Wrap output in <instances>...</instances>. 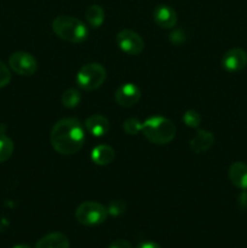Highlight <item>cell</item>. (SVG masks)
Segmentation results:
<instances>
[{
  "label": "cell",
  "instance_id": "obj_1",
  "mask_svg": "<svg viewBox=\"0 0 247 248\" xmlns=\"http://www.w3.org/2000/svg\"><path fill=\"white\" fill-rule=\"evenodd\" d=\"M85 140L84 125L75 118L61 119L51 130V144L62 155H73L79 152Z\"/></svg>",
  "mask_w": 247,
  "mask_h": 248
},
{
  "label": "cell",
  "instance_id": "obj_9",
  "mask_svg": "<svg viewBox=\"0 0 247 248\" xmlns=\"http://www.w3.org/2000/svg\"><path fill=\"white\" fill-rule=\"evenodd\" d=\"M222 64L230 73L240 72L247 65V52L242 48L235 47L227 51L222 58Z\"/></svg>",
  "mask_w": 247,
  "mask_h": 248
},
{
  "label": "cell",
  "instance_id": "obj_7",
  "mask_svg": "<svg viewBox=\"0 0 247 248\" xmlns=\"http://www.w3.org/2000/svg\"><path fill=\"white\" fill-rule=\"evenodd\" d=\"M116 43L123 52L130 56H137L144 50V41L139 34L131 29H124L116 35Z\"/></svg>",
  "mask_w": 247,
  "mask_h": 248
},
{
  "label": "cell",
  "instance_id": "obj_14",
  "mask_svg": "<svg viewBox=\"0 0 247 248\" xmlns=\"http://www.w3.org/2000/svg\"><path fill=\"white\" fill-rule=\"evenodd\" d=\"M68 237L63 232H50L36 242L35 248H69Z\"/></svg>",
  "mask_w": 247,
  "mask_h": 248
},
{
  "label": "cell",
  "instance_id": "obj_3",
  "mask_svg": "<svg viewBox=\"0 0 247 248\" xmlns=\"http://www.w3.org/2000/svg\"><path fill=\"white\" fill-rule=\"evenodd\" d=\"M52 31L62 40L70 44L84 43L89 29L82 21L72 16H58L52 22Z\"/></svg>",
  "mask_w": 247,
  "mask_h": 248
},
{
  "label": "cell",
  "instance_id": "obj_12",
  "mask_svg": "<svg viewBox=\"0 0 247 248\" xmlns=\"http://www.w3.org/2000/svg\"><path fill=\"white\" fill-rule=\"evenodd\" d=\"M228 177L229 181L232 182V186L236 188L246 190L247 189V164L241 161L234 162L232 166L229 167V172H228Z\"/></svg>",
  "mask_w": 247,
  "mask_h": 248
},
{
  "label": "cell",
  "instance_id": "obj_16",
  "mask_svg": "<svg viewBox=\"0 0 247 248\" xmlns=\"http://www.w3.org/2000/svg\"><path fill=\"white\" fill-rule=\"evenodd\" d=\"M85 18H86L87 23L90 26L93 27V28H98L103 24L106 14H104V10L99 5L94 4L87 7L86 12H85Z\"/></svg>",
  "mask_w": 247,
  "mask_h": 248
},
{
  "label": "cell",
  "instance_id": "obj_25",
  "mask_svg": "<svg viewBox=\"0 0 247 248\" xmlns=\"http://www.w3.org/2000/svg\"><path fill=\"white\" fill-rule=\"evenodd\" d=\"M12 248H31L29 245H26V244H18V245H15Z\"/></svg>",
  "mask_w": 247,
  "mask_h": 248
},
{
  "label": "cell",
  "instance_id": "obj_21",
  "mask_svg": "<svg viewBox=\"0 0 247 248\" xmlns=\"http://www.w3.org/2000/svg\"><path fill=\"white\" fill-rule=\"evenodd\" d=\"M142 125L143 123H140L138 119L130 118L124 121L123 128L127 135H137V133L142 131Z\"/></svg>",
  "mask_w": 247,
  "mask_h": 248
},
{
  "label": "cell",
  "instance_id": "obj_22",
  "mask_svg": "<svg viewBox=\"0 0 247 248\" xmlns=\"http://www.w3.org/2000/svg\"><path fill=\"white\" fill-rule=\"evenodd\" d=\"M10 80H11V73L9 67L2 61H0V89L9 85Z\"/></svg>",
  "mask_w": 247,
  "mask_h": 248
},
{
  "label": "cell",
  "instance_id": "obj_2",
  "mask_svg": "<svg viewBox=\"0 0 247 248\" xmlns=\"http://www.w3.org/2000/svg\"><path fill=\"white\" fill-rule=\"evenodd\" d=\"M176 131V125L170 119L164 116H152L143 123L140 132L153 144L164 145L173 140Z\"/></svg>",
  "mask_w": 247,
  "mask_h": 248
},
{
  "label": "cell",
  "instance_id": "obj_8",
  "mask_svg": "<svg viewBox=\"0 0 247 248\" xmlns=\"http://www.w3.org/2000/svg\"><path fill=\"white\" fill-rule=\"evenodd\" d=\"M140 94H142V92L137 85L132 84V82H126V84H123L118 87L115 94H114V98L120 107L130 108V107L138 103V101L140 99Z\"/></svg>",
  "mask_w": 247,
  "mask_h": 248
},
{
  "label": "cell",
  "instance_id": "obj_24",
  "mask_svg": "<svg viewBox=\"0 0 247 248\" xmlns=\"http://www.w3.org/2000/svg\"><path fill=\"white\" fill-rule=\"evenodd\" d=\"M136 248H161L160 245H157L156 242H153V241H144V242H140Z\"/></svg>",
  "mask_w": 247,
  "mask_h": 248
},
{
  "label": "cell",
  "instance_id": "obj_18",
  "mask_svg": "<svg viewBox=\"0 0 247 248\" xmlns=\"http://www.w3.org/2000/svg\"><path fill=\"white\" fill-rule=\"evenodd\" d=\"M81 101V94L77 90L68 89L67 91L63 92L62 94V104L68 109H73L79 106Z\"/></svg>",
  "mask_w": 247,
  "mask_h": 248
},
{
  "label": "cell",
  "instance_id": "obj_13",
  "mask_svg": "<svg viewBox=\"0 0 247 248\" xmlns=\"http://www.w3.org/2000/svg\"><path fill=\"white\" fill-rule=\"evenodd\" d=\"M215 143V136L207 130H199L196 135L191 138L190 148L196 154H201L210 149Z\"/></svg>",
  "mask_w": 247,
  "mask_h": 248
},
{
  "label": "cell",
  "instance_id": "obj_4",
  "mask_svg": "<svg viewBox=\"0 0 247 248\" xmlns=\"http://www.w3.org/2000/svg\"><path fill=\"white\" fill-rule=\"evenodd\" d=\"M107 72L99 63L92 62L82 65L77 74V84L85 91L99 89L106 81Z\"/></svg>",
  "mask_w": 247,
  "mask_h": 248
},
{
  "label": "cell",
  "instance_id": "obj_19",
  "mask_svg": "<svg viewBox=\"0 0 247 248\" xmlns=\"http://www.w3.org/2000/svg\"><path fill=\"white\" fill-rule=\"evenodd\" d=\"M126 202L121 199H115V200H111L109 202L108 207H107V211H108V215L111 216V217H119V216L124 215L126 212Z\"/></svg>",
  "mask_w": 247,
  "mask_h": 248
},
{
  "label": "cell",
  "instance_id": "obj_11",
  "mask_svg": "<svg viewBox=\"0 0 247 248\" xmlns=\"http://www.w3.org/2000/svg\"><path fill=\"white\" fill-rule=\"evenodd\" d=\"M85 127L94 137H103L110 130V123L108 119L99 114L89 116L85 121Z\"/></svg>",
  "mask_w": 247,
  "mask_h": 248
},
{
  "label": "cell",
  "instance_id": "obj_5",
  "mask_svg": "<svg viewBox=\"0 0 247 248\" xmlns=\"http://www.w3.org/2000/svg\"><path fill=\"white\" fill-rule=\"evenodd\" d=\"M108 211L106 206L96 201H86L79 205L75 211V218L85 227H96L107 219Z\"/></svg>",
  "mask_w": 247,
  "mask_h": 248
},
{
  "label": "cell",
  "instance_id": "obj_15",
  "mask_svg": "<svg viewBox=\"0 0 247 248\" xmlns=\"http://www.w3.org/2000/svg\"><path fill=\"white\" fill-rule=\"evenodd\" d=\"M91 159L98 166H107L115 159V152L111 147L106 144L97 145L91 153Z\"/></svg>",
  "mask_w": 247,
  "mask_h": 248
},
{
  "label": "cell",
  "instance_id": "obj_20",
  "mask_svg": "<svg viewBox=\"0 0 247 248\" xmlns=\"http://www.w3.org/2000/svg\"><path fill=\"white\" fill-rule=\"evenodd\" d=\"M183 121L184 124H185V126H188V127L196 128L199 127V125L201 124V116L196 110L189 109V110H186L185 113H184Z\"/></svg>",
  "mask_w": 247,
  "mask_h": 248
},
{
  "label": "cell",
  "instance_id": "obj_6",
  "mask_svg": "<svg viewBox=\"0 0 247 248\" xmlns=\"http://www.w3.org/2000/svg\"><path fill=\"white\" fill-rule=\"evenodd\" d=\"M9 67L16 74L22 77H31L38 70V61L31 53L18 51L10 56Z\"/></svg>",
  "mask_w": 247,
  "mask_h": 248
},
{
  "label": "cell",
  "instance_id": "obj_17",
  "mask_svg": "<svg viewBox=\"0 0 247 248\" xmlns=\"http://www.w3.org/2000/svg\"><path fill=\"white\" fill-rule=\"evenodd\" d=\"M14 142L9 136L0 133V164L7 161L14 153Z\"/></svg>",
  "mask_w": 247,
  "mask_h": 248
},
{
  "label": "cell",
  "instance_id": "obj_23",
  "mask_svg": "<svg viewBox=\"0 0 247 248\" xmlns=\"http://www.w3.org/2000/svg\"><path fill=\"white\" fill-rule=\"evenodd\" d=\"M108 248H132V245L126 240H116V241L111 242Z\"/></svg>",
  "mask_w": 247,
  "mask_h": 248
},
{
  "label": "cell",
  "instance_id": "obj_10",
  "mask_svg": "<svg viewBox=\"0 0 247 248\" xmlns=\"http://www.w3.org/2000/svg\"><path fill=\"white\" fill-rule=\"evenodd\" d=\"M153 19L161 28L172 29L177 23V14L170 5L160 4L153 11Z\"/></svg>",
  "mask_w": 247,
  "mask_h": 248
}]
</instances>
